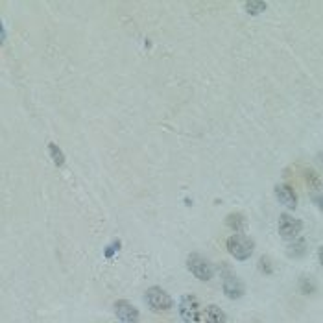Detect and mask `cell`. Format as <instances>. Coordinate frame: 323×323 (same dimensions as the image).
Listing matches in <instances>:
<instances>
[{"instance_id":"obj_1","label":"cell","mask_w":323,"mask_h":323,"mask_svg":"<svg viewBox=\"0 0 323 323\" xmlns=\"http://www.w3.org/2000/svg\"><path fill=\"white\" fill-rule=\"evenodd\" d=\"M253 247H255L253 240L244 237V235H231V237L228 238V251L231 253L237 261H246V259L251 257Z\"/></svg>"},{"instance_id":"obj_2","label":"cell","mask_w":323,"mask_h":323,"mask_svg":"<svg viewBox=\"0 0 323 323\" xmlns=\"http://www.w3.org/2000/svg\"><path fill=\"white\" fill-rule=\"evenodd\" d=\"M187 268L190 270V273L200 281H211L212 279V266L207 259L198 255V253H192L187 259Z\"/></svg>"},{"instance_id":"obj_3","label":"cell","mask_w":323,"mask_h":323,"mask_svg":"<svg viewBox=\"0 0 323 323\" xmlns=\"http://www.w3.org/2000/svg\"><path fill=\"white\" fill-rule=\"evenodd\" d=\"M200 314H202V308H200V301H198L196 296H183L181 301H179V316L185 323H198L200 321Z\"/></svg>"},{"instance_id":"obj_4","label":"cell","mask_w":323,"mask_h":323,"mask_svg":"<svg viewBox=\"0 0 323 323\" xmlns=\"http://www.w3.org/2000/svg\"><path fill=\"white\" fill-rule=\"evenodd\" d=\"M146 303L152 310L161 312V310H170L172 308V298L163 288L152 286L146 290Z\"/></svg>"},{"instance_id":"obj_5","label":"cell","mask_w":323,"mask_h":323,"mask_svg":"<svg viewBox=\"0 0 323 323\" xmlns=\"http://www.w3.org/2000/svg\"><path fill=\"white\" fill-rule=\"evenodd\" d=\"M301 229H303V223L298 218L290 216V214H281L279 216V235L283 238H286V240L298 238Z\"/></svg>"},{"instance_id":"obj_6","label":"cell","mask_w":323,"mask_h":323,"mask_svg":"<svg viewBox=\"0 0 323 323\" xmlns=\"http://www.w3.org/2000/svg\"><path fill=\"white\" fill-rule=\"evenodd\" d=\"M223 272H225V275H223V294H225L229 299L242 298L244 292H246L244 283L235 275V273L229 272L228 268H223Z\"/></svg>"},{"instance_id":"obj_7","label":"cell","mask_w":323,"mask_h":323,"mask_svg":"<svg viewBox=\"0 0 323 323\" xmlns=\"http://www.w3.org/2000/svg\"><path fill=\"white\" fill-rule=\"evenodd\" d=\"M115 312L124 323H139V310H137V308L133 307L130 301H126V299L116 301V303H115Z\"/></svg>"},{"instance_id":"obj_8","label":"cell","mask_w":323,"mask_h":323,"mask_svg":"<svg viewBox=\"0 0 323 323\" xmlns=\"http://www.w3.org/2000/svg\"><path fill=\"white\" fill-rule=\"evenodd\" d=\"M275 198L281 202V205H284V207L288 209H296V205H298V194H296V190H294L290 185H286V183L275 187Z\"/></svg>"},{"instance_id":"obj_9","label":"cell","mask_w":323,"mask_h":323,"mask_svg":"<svg viewBox=\"0 0 323 323\" xmlns=\"http://www.w3.org/2000/svg\"><path fill=\"white\" fill-rule=\"evenodd\" d=\"M205 323H228V316L216 305H209L205 308Z\"/></svg>"},{"instance_id":"obj_10","label":"cell","mask_w":323,"mask_h":323,"mask_svg":"<svg viewBox=\"0 0 323 323\" xmlns=\"http://www.w3.org/2000/svg\"><path fill=\"white\" fill-rule=\"evenodd\" d=\"M225 223H228V228H231L235 233H240L244 228H246L244 214H240V212H231V214H228V218H225Z\"/></svg>"},{"instance_id":"obj_11","label":"cell","mask_w":323,"mask_h":323,"mask_svg":"<svg viewBox=\"0 0 323 323\" xmlns=\"http://www.w3.org/2000/svg\"><path fill=\"white\" fill-rule=\"evenodd\" d=\"M48 150H50V155H52V159H54V163H56L57 167H63V163H65V155H63V152L59 150V146L54 144V142H50V144H48Z\"/></svg>"},{"instance_id":"obj_12","label":"cell","mask_w":323,"mask_h":323,"mask_svg":"<svg viewBox=\"0 0 323 323\" xmlns=\"http://www.w3.org/2000/svg\"><path fill=\"white\" fill-rule=\"evenodd\" d=\"M244 8L247 10V13L259 15V13H263V11L266 10V2H246Z\"/></svg>"},{"instance_id":"obj_13","label":"cell","mask_w":323,"mask_h":323,"mask_svg":"<svg viewBox=\"0 0 323 323\" xmlns=\"http://www.w3.org/2000/svg\"><path fill=\"white\" fill-rule=\"evenodd\" d=\"M314 290H316V286H314L312 279H310V277H301V292H303V294H312Z\"/></svg>"},{"instance_id":"obj_14","label":"cell","mask_w":323,"mask_h":323,"mask_svg":"<svg viewBox=\"0 0 323 323\" xmlns=\"http://www.w3.org/2000/svg\"><path fill=\"white\" fill-rule=\"evenodd\" d=\"M307 183L308 185H312V187H316L318 188L319 187V177H318V174L316 172H312V170H307Z\"/></svg>"},{"instance_id":"obj_15","label":"cell","mask_w":323,"mask_h":323,"mask_svg":"<svg viewBox=\"0 0 323 323\" xmlns=\"http://www.w3.org/2000/svg\"><path fill=\"white\" fill-rule=\"evenodd\" d=\"M259 264H261V270H263L266 275H270V273L273 272V268H272V261L268 257H263L261 261H259Z\"/></svg>"},{"instance_id":"obj_16","label":"cell","mask_w":323,"mask_h":323,"mask_svg":"<svg viewBox=\"0 0 323 323\" xmlns=\"http://www.w3.org/2000/svg\"><path fill=\"white\" fill-rule=\"evenodd\" d=\"M118 247H120V240H115L111 246L106 247V253H104V255H106L107 259H111L113 255H115V251H118Z\"/></svg>"},{"instance_id":"obj_17","label":"cell","mask_w":323,"mask_h":323,"mask_svg":"<svg viewBox=\"0 0 323 323\" xmlns=\"http://www.w3.org/2000/svg\"><path fill=\"white\" fill-rule=\"evenodd\" d=\"M314 202L318 203V207L323 211V192H321V194H318V196H314Z\"/></svg>"},{"instance_id":"obj_18","label":"cell","mask_w":323,"mask_h":323,"mask_svg":"<svg viewBox=\"0 0 323 323\" xmlns=\"http://www.w3.org/2000/svg\"><path fill=\"white\" fill-rule=\"evenodd\" d=\"M318 259H319V264L323 266V246L319 247V251H318Z\"/></svg>"}]
</instances>
